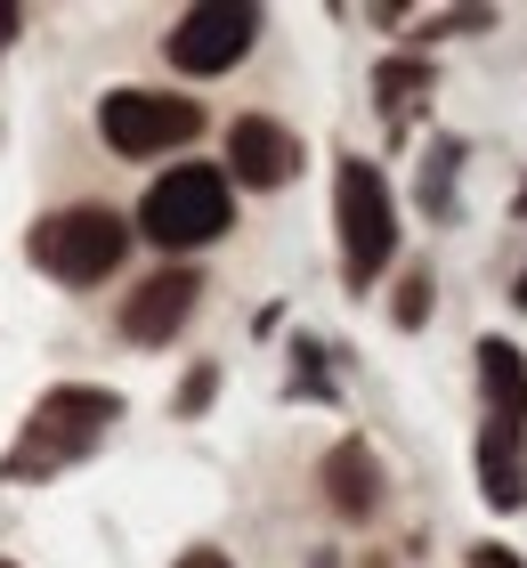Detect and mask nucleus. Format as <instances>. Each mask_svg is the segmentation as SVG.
Returning a JSON list of instances; mask_svg holds the SVG:
<instances>
[{
	"label": "nucleus",
	"instance_id": "4",
	"mask_svg": "<svg viewBox=\"0 0 527 568\" xmlns=\"http://www.w3.org/2000/svg\"><path fill=\"white\" fill-rule=\"evenodd\" d=\"M333 227H341V276H349V293H365L398 252V203L365 154H341L333 171Z\"/></svg>",
	"mask_w": 527,
	"mask_h": 568
},
{
	"label": "nucleus",
	"instance_id": "1",
	"mask_svg": "<svg viewBox=\"0 0 527 568\" xmlns=\"http://www.w3.org/2000/svg\"><path fill=\"white\" fill-rule=\"evenodd\" d=\"M114 423H122V390H98V382H58V390H41V398H33V415H24V438L9 447L0 479L33 487V479H49V471H65V463L98 455Z\"/></svg>",
	"mask_w": 527,
	"mask_h": 568
},
{
	"label": "nucleus",
	"instance_id": "17",
	"mask_svg": "<svg viewBox=\"0 0 527 568\" xmlns=\"http://www.w3.org/2000/svg\"><path fill=\"white\" fill-rule=\"evenodd\" d=\"M495 24V9H455V17H430L422 24V41H446V33H487Z\"/></svg>",
	"mask_w": 527,
	"mask_h": 568
},
{
	"label": "nucleus",
	"instance_id": "20",
	"mask_svg": "<svg viewBox=\"0 0 527 568\" xmlns=\"http://www.w3.org/2000/svg\"><path fill=\"white\" fill-rule=\"evenodd\" d=\"M17 24H24V9H9V0H0V41H17Z\"/></svg>",
	"mask_w": 527,
	"mask_h": 568
},
{
	"label": "nucleus",
	"instance_id": "13",
	"mask_svg": "<svg viewBox=\"0 0 527 568\" xmlns=\"http://www.w3.org/2000/svg\"><path fill=\"white\" fill-rule=\"evenodd\" d=\"M374 90H382V114H398L406 98H430V58H382Z\"/></svg>",
	"mask_w": 527,
	"mask_h": 568
},
{
	"label": "nucleus",
	"instance_id": "15",
	"mask_svg": "<svg viewBox=\"0 0 527 568\" xmlns=\"http://www.w3.org/2000/svg\"><path fill=\"white\" fill-rule=\"evenodd\" d=\"M293 398H333V374H325V349L316 342H293V382H284Z\"/></svg>",
	"mask_w": 527,
	"mask_h": 568
},
{
	"label": "nucleus",
	"instance_id": "7",
	"mask_svg": "<svg viewBox=\"0 0 527 568\" xmlns=\"http://www.w3.org/2000/svg\"><path fill=\"white\" fill-rule=\"evenodd\" d=\"M301 163H308L301 131H284L268 114H235L227 122V187H284Z\"/></svg>",
	"mask_w": 527,
	"mask_h": 568
},
{
	"label": "nucleus",
	"instance_id": "3",
	"mask_svg": "<svg viewBox=\"0 0 527 568\" xmlns=\"http://www.w3.org/2000/svg\"><path fill=\"white\" fill-rule=\"evenodd\" d=\"M130 252V220L105 212V203H65V212H41L33 236H24V261L58 284H105Z\"/></svg>",
	"mask_w": 527,
	"mask_h": 568
},
{
	"label": "nucleus",
	"instance_id": "16",
	"mask_svg": "<svg viewBox=\"0 0 527 568\" xmlns=\"http://www.w3.org/2000/svg\"><path fill=\"white\" fill-rule=\"evenodd\" d=\"M211 390H220V366H211V357H203V366H195L188 382H179V423H195L203 406H211Z\"/></svg>",
	"mask_w": 527,
	"mask_h": 568
},
{
	"label": "nucleus",
	"instance_id": "5",
	"mask_svg": "<svg viewBox=\"0 0 527 568\" xmlns=\"http://www.w3.org/2000/svg\"><path fill=\"white\" fill-rule=\"evenodd\" d=\"M203 131V106L195 98H171V90H105L98 98V139L122 154V163H146V154H171Z\"/></svg>",
	"mask_w": 527,
	"mask_h": 568
},
{
	"label": "nucleus",
	"instance_id": "21",
	"mask_svg": "<svg viewBox=\"0 0 527 568\" xmlns=\"http://www.w3.org/2000/svg\"><path fill=\"white\" fill-rule=\"evenodd\" d=\"M511 220H527V179H519V195H511Z\"/></svg>",
	"mask_w": 527,
	"mask_h": 568
},
{
	"label": "nucleus",
	"instance_id": "19",
	"mask_svg": "<svg viewBox=\"0 0 527 568\" xmlns=\"http://www.w3.org/2000/svg\"><path fill=\"white\" fill-rule=\"evenodd\" d=\"M470 568H519V560H511L504 545H470Z\"/></svg>",
	"mask_w": 527,
	"mask_h": 568
},
{
	"label": "nucleus",
	"instance_id": "23",
	"mask_svg": "<svg viewBox=\"0 0 527 568\" xmlns=\"http://www.w3.org/2000/svg\"><path fill=\"white\" fill-rule=\"evenodd\" d=\"M511 301H519V308H527V268H519V293H511Z\"/></svg>",
	"mask_w": 527,
	"mask_h": 568
},
{
	"label": "nucleus",
	"instance_id": "10",
	"mask_svg": "<svg viewBox=\"0 0 527 568\" xmlns=\"http://www.w3.org/2000/svg\"><path fill=\"white\" fill-rule=\"evenodd\" d=\"M479 496L495 511H519L527 504V430H511V423H487L479 430Z\"/></svg>",
	"mask_w": 527,
	"mask_h": 568
},
{
	"label": "nucleus",
	"instance_id": "11",
	"mask_svg": "<svg viewBox=\"0 0 527 568\" xmlns=\"http://www.w3.org/2000/svg\"><path fill=\"white\" fill-rule=\"evenodd\" d=\"M479 390H487V423L527 430V357L511 342H479Z\"/></svg>",
	"mask_w": 527,
	"mask_h": 568
},
{
	"label": "nucleus",
	"instance_id": "6",
	"mask_svg": "<svg viewBox=\"0 0 527 568\" xmlns=\"http://www.w3.org/2000/svg\"><path fill=\"white\" fill-rule=\"evenodd\" d=\"M252 41H260V9L203 0V9H188V17L163 33V58H171L179 73H227V65L252 58Z\"/></svg>",
	"mask_w": 527,
	"mask_h": 568
},
{
	"label": "nucleus",
	"instance_id": "8",
	"mask_svg": "<svg viewBox=\"0 0 527 568\" xmlns=\"http://www.w3.org/2000/svg\"><path fill=\"white\" fill-rule=\"evenodd\" d=\"M195 301H203V276H195V268H154L139 293L122 301V333H130L139 349H163L171 333L195 317Z\"/></svg>",
	"mask_w": 527,
	"mask_h": 568
},
{
	"label": "nucleus",
	"instance_id": "18",
	"mask_svg": "<svg viewBox=\"0 0 527 568\" xmlns=\"http://www.w3.org/2000/svg\"><path fill=\"white\" fill-rule=\"evenodd\" d=\"M179 568H235L220 545H188V552H179Z\"/></svg>",
	"mask_w": 527,
	"mask_h": 568
},
{
	"label": "nucleus",
	"instance_id": "22",
	"mask_svg": "<svg viewBox=\"0 0 527 568\" xmlns=\"http://www.w3.org/2000/svg\"><path fill=\"white\" fill-rule=\"evenodd\" d=\"M308 568H341V552H316V560H308Z\"/></svg>",
	"mask_w": 527,
	"mask_h": 568
},
{
	"label": "nucleus",
	"instance_id": "2",
	"mask_svg": "<svg viewBox=\"0 0 527 568\" xmlns=\"http://www.w3.org/2000/svg\"><path fill=\"white\" fill-rule=\"evenodd\" d=\"M227 220H235V187L220 163H171L139 195V236L163 252H195L211 236H227Z\"/></svg>",
	"mask_w": 527,
	"mask_h": 568
},
{
	"label": "nucleus",
	"instance_id": "9",
	"mask_svg": "<svg viewBox=\"0 0 527 568\" xmlns=\"http://www.w3.org/2000/svg\"><path fill=\"white\" fill-rule=\"evenodd\" d=\"M316 487H325V504L341 520H374L382 511V455L365 447V438H341V447L316 463Z\"/></svg>",
	"mask_w": 527,
	"mask_h": 568
},
{
	"label": "nucleus",
	"instance_id": "12",
	"mask_svg": "<svg viewBox=\"0 0 527 568\" xmlns=\"http://www.w3.org/2000/svg\"><path fill=\"white\" fill-rule=\"evenodd\" d=\"M455 171H463V139H438L422 154V212L430 220H455Z\"/></svg>",
	"mask_w": 527,
	"mask_h": 568
},
{
	"label": "nucleus",
	"instance_id": "14",
	"mask_svg": "<svg viewBox=\"0 0 527 568\" xmlns=\"http://www.w3.org/2000/svg\"><path fill=\"white\" fill-rule=\"evenodd\" d=\"M430 301H438L430 268H406V284H398V308H389V317H398V333H422V325H430Z\"/></svg>",
	"mask_w": 527,
	"mask_h": 568
},
{
	"label": "nucleus",
	"instance_id": "24",
	"mask_svg": "<svg viewBox=\"0 0 527 568\" xmlns=\"http://www.w3.org/2000/svg\"><path fill=\"white\" fill-rule=\"evenodd\" d=\"M0 568H17V560H0Z\"/></svg>",
	"mask_w": 527,
	"mask_h": 568
}]
</instances>
